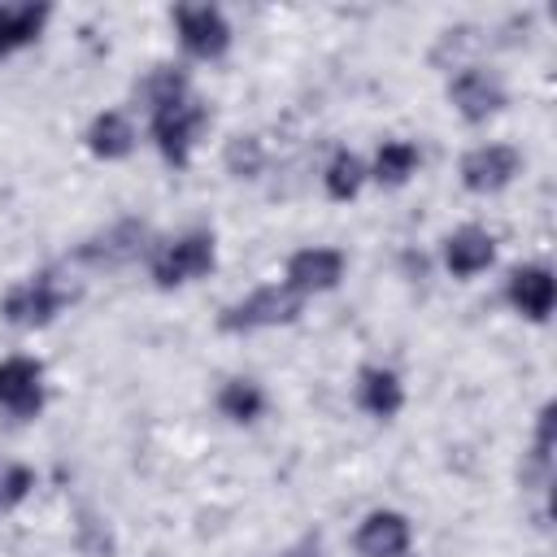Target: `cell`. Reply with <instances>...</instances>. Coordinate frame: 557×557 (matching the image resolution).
I'll use <instances>...</instances> for the list:
<instances>
[{"label": "cell", "instance_id": "cell-11", "mask_svg": "<svg viewBox=\"0 0 557 557\" xmlns=\"http://www.w3.org/2000/svg\"><path fill=\"white\" fill-rule=\"evenodd\" d=\"M505 300L513 305V313H522L531 322H544L553 313V300H557V287H553L548 265H518V270H509Z\"/></svg>", "mask_w": 557, "mask_h": 557}, {"label": "cell", "instance_id": "cell-23", "mask_svg": "<svg viewBox=\"0 0 557 557\" xmlns=\"http://www.w3.org/2000/svg\"><path fill=\"white\" fill-rule=\"evenodd\" d=\"M287 557H318V544H313V540H305V544H296Z\"/></svg>", "mask_w": 557, "mask_h": 557}, {"label": "cell", "instance_id": "cell-3", "mask_svg": "<svg viewBox=\"0 0 557 557\" xmlns=\"http://www.w3.org/2000/svg\"><path fill=\"white\" fill-rule=\"evenodd\" d=\"M205 122H209V113L196 100H174L165 109H152V139H157L161 157L170 165H187L191 144H196V135H200Z\"/></svg>", "mask_w": 557, "mask_h": 557}, {"label": "cell", "instance_id": "cell-1", "mask_svg": "<svg viewBox=\"0 0 557 557\" xmlns=\"http://www.w3.org/2000/svg\"><path fill=\"white\" fill-rule=\"evenodd\" d=\"M300 313V296L287 287V283H265L257 292H248L244 300L226 305L218 326L222 331H261V326H283V322H296Z\"/></svg>", "mask_w": 557, "mask_h": 557}, {"label": "cell", "instance_id": "cell-22", "mask_svg": "<svg viewBox=\"0 0 557 557\" xmlns=\"http://www.w3.org/2000/svg\"><path fill=\"white\" fill-rule=\"evenodd\" d=\"M30 487H35V470L30 466H0V513H9V509H17L26 496H30Z\"/></svg>", "mask_w": 557, "mask_h": 557}, {"label": "cell", "instance_id": "cell-19", "mask_svg": "<svg viewBox=\"0 0 557 557\" xmlns=\"http://www.w3.org/2000/svg\"><path fill=\"white\" fill-rule=\"evenodd\" d=\"M218 409L231 422H257L261 409H265V392L252 379H226L222 392H218Z\"/></svg>", "mask_w": 557, "mask_h": 557}, {"label": "cell", "instance_id": "cell-13", "mask_svg": "<svg viewBox=\"0 0 557 557\" xmlns=\"http://www.w3.org/2000/svg\"><path fill=\"white\" fill-rule=\"evenodd\" d=\"M357 405H361L370 418H396L400 405H405V387H400L396 370L366 366V370L357 374Z\"/></svg>", "mask_w": 557, "mask_h": 557}, {"label": "cell", "instance_id": "cell-14", "mask_svg": "<svg viewBox=\"0 0 557 557\" xmlns=\"http://www.w3.org/2000/svg\"><path fill=\"white\" fill-rule=\"evenodd\" d=\"M144 235H148V226L144 222H135V218H126V222H117V226H109L104 235H96V239H87L83 248H78V257L83 261H104V265H117V261H131L139 248H144Z\"/></svg>", "mask_w": 557, "mask_h": 557}, {"label": "cell", "instance_id": "cell-7", "mask_svg": "<svg viewBox=\"0 0 557 557\" xmlns=\"http://www.w3.org/2000/svg\"><path fill=\"white\" fill-rule=\"evenodd\" d=\"M518 170H522V157L509 144H479V148H470L461 157V183L470 191H479V196L509 187Z\"/></svg>", "mask_w": 557, "mask_h": 557}, {"label": "cell", "instance_id": "cell-15", "mask_svg": "<svg viewBox=\"0 0 557 557\" xmlns=\"http://www.w3.org/2000/svg\"><path fill=\"white\" fill-rule=\"evenodd\" d=\"M87 148H91L96 157H104V161L126 157V152L135 148V126H131V117L117 113V109L96 113L91 126H87Z\"/></svg>", "mask_w": 557, "mask_h": 557}, {"label": "cell", "instance_id": "cell-4", "mask_svg": "<svg viewBox=\"0 0 557 557\" xmlns=\"http://www.w3.org/2000/svg\"><path fill=\"white\" fill-rule=\"evenodd\" d=\"M65 300H70V292H65L52 274H35V278L17 283V287L0 300V313H4V322H13V326H48V322L61 313Z\"/></svg>", "mask_w": 557, "mask_h": 557}, {"label": "cell", "instance_id": "cell-12", "mask_svg": "<svg viewBox=\"0 0 557 557\" xmlns=\"http://www.w3.org/2000/svg\"><path fill=\"white\" fill-rule=\"evenodd\" d=\"M492 261H496V239H492V231H483V226H461V231H453V235L444 239V265H448L457 278H474V274H483Z\"/></svg>", "mask_w": 557, "mask_h": 557}, {"label": "cell", "instance_id": "cell-21", "mask_svg": "<svg viewBox=\"0 0 557 557\" xmlns=\"http://www.w3.org/2000/svg\"><path fill=\"white\" fill-rule=\"evenodd\" d=\"M222 157H226V170H231L235 178H257L261 165H265V148H261L257 135H235Z\"/></svg>", "mask_w": 557, "mask_h": 557}, {"label": "cell", "instance_id": "cell-17", "mask_svg": "<svg viewBox=\"0 0 557 557\" xmlns=\"http://www.w3.org/2000/svg\"><path fill=\"white\" fill-rule=\"evenodd\" d=\"M413 170H418V148H413L409 139H387V144H379L374 165H370L366 174H374L383 187H400Z\"/></svg>", "mask_w": 557, "mask_h": 557}, {"label": "cell", "instance_id": "cell-16", "mask_svg": "<svg viewBox=\"0 0 557 557\" xmlns=\"http://www.w3.org/2000/svg\"><path fill=\"white\" fill-rule=\"evenodd\" d=\"M48 22V4H0V57L30 44Z\"/></svg>", "mask_w": 557, "mask_h": 557}, {"label": "cell", "instance_id": "cell-6", "mask_svg": "<svg viewBox=\"0 0 557 557\" xmlns=\"http://www.w3.org/2000/svg\"><path fill=\"white\" fill-rule=\"evenodd\" d=\"M448 100H453V109H457L466 122H487L492 113H500V104H505V87H500V78H496L492 70H483V65H466V70L453 74V83H448Z\"/></svg>", "mask_w": 557, "mask_h": 557}, {"label": "cell", "instance_id": "cell-18", "mask_svg": "<svg viewBox=\"0 0 557 557\" xmlns=\"http://www.w3.org/2000/svg\"><path fill=\"white\" fill-rule=\"evenodd\" d=\"M135 96L148 104V113L152 109H165L174 100H187V74L178 65H157V70L144 74V83L135 87Z\"/></svg>", "mask_w": 557, "mask_h": 557}, {"label": "cell", "instance_id": "cell-10", "mask_svg": "<svg viewBox=\"0 0 557 557\" xmlns=\"http://www.w3.org/2000/svg\"><path fill=\"white\" fill-rule=\"evenodd\" d=\"M287 287L296 296H309V292H331L339 278H344V252L339 248H300L287 257V270H283Z\"/></svg>", "mask_w": 557, "mask_h": 557}, {"label": "cell", "instance_id": "cell-9", "mask_svg": "<svg viewBox=\"0 0 557 557\" xmlns=\"http://www.w3.org/2000/svg\"><path fill=\"white\" fill-rule=\"evenodd\" d=\"M357 553L361 557H405L409 544H413V531H409V518L396 513V509H370L352 535Z\"/></svg>", "mask_w": 557, "mask_h": 557}, {"label": "cell", "instance_id": "cell-8", "mask_svg": "<svg viewBox=\"0 0 557 557\" xmlns=\"http://www.w3.org/2000/svg\"><path fill=\"white\" fill-rule=\"evenodd\" d=\"M0 409L13 418H35L44 409V366L35 357L0 361Z\"/></svg>", "mask_w": 557, "mask_h": 557}, {"label": "cell", "instance_id": "cell-2", "mask_svg": "<svg viewBox=\"0 0 557 557\" xmlns=\"http://www.w3.org/2000/svg\"><path fill=\"white\" fill-rule=\"evenodd\" d=\"M213 270V235L209 231H187L152 252V283L157 287H178Z\"/></svg>", "mask_w": 557, "mask_h": 557}, {"label": "cell", "instance_id": "cell-20", "mask_svg": "<svg viewBox=\"0 0 557 557\" xmlns=\"http://www.w3.org/2000/svg\"><path fill=\"white\" fill-rule=\"evenodd\" d=\"M361 183H366L361 157H357V152H335L331 165H326V174H322L326 196H331V200H352V196L361 191Z\"/></svg>", "mask_w": 557, "mask_h": 557}, {"label": "cell", "instance_id": "cell-5", "mask_svg": "<svg viewBox=\"0 0 557 557\" xmlns=\"http://www.w3.org/2000/svg\"><path fill=\"white\" fill-rule=\"evenodd\" d=\"M174 26H178V44L200 61L222 57L231 44V26H226L222 9H213V4H178Z\"/></svg>", "mask_w": 557, "mask_h": 557}]
</instances>
